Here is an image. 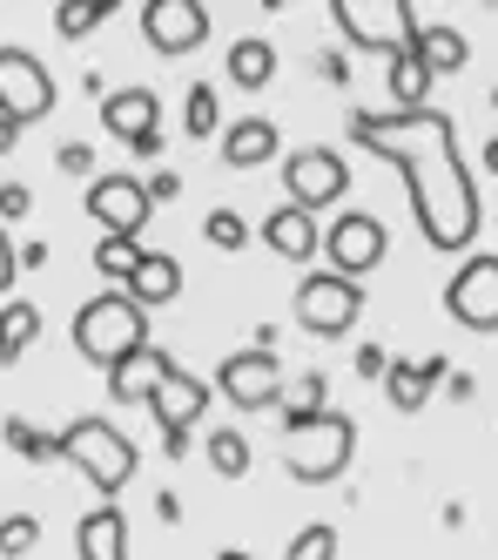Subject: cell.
Instances as JSON below:
<instances>
[{"label": "cell", "instance_id": "9c48e42d", "mask_svg": "<svg viewBox=\"0 0 498 560\" xmlns=\"http://www.w3.org/2000/svg\"><path fill=\"white\" fill-rule=\"evenodd\" d=\"M55 102H61V89H55L48 61L27 55V48H0V115H8V122L27 129L40 115H55Z\"/></svg>", "mask_w": 498, "mask_h": 560}, {"label": "cell", "instance_id": "f6af8a7d", "mask_svg": "<svg viewBox=\"0 0 498 560\" xmlns=\"http://www.w3.org/2000/svg\"><path fill=\"white\" fill-rule=\"evenodd\" d=\"M485 170H491V176H498V136H491V142H485Z\"/></svg>", "mask_w": 498, "mask_h": 560}, {"label": "cell", "instance_id": "cb8c5ba5", "mask_svg": "<svg viewBox=\"0 0 498 560\" xmlns=\"http://www.w3.org/2000/svg\"><path fill=\"white\" fill-rule=\"evenodd\" d=\"M229 82L236 89H270L276 82V48L257 42V34H242V42L229 48Z\"/></svg>", "mask_w": 498, "mask_h": 560}, {"label": "cell", "instance_id": "5bb4252c", "mask_svg": "<svg viewBox=\"0 0 498 560\" xmlns=\"http://www.w3.org/2000/svg\"><path fill=\"white\" fill-rule=\"evenodd\" d=\"M142 406L155 412V425H162V439H176V432H189L202 412H210V378H195V372H169V378H162L149 398H142Z\"/></svg>", "mask_w": 498, "mask_h": 560}, {"label": "cell", "instance_id": "b9f144b4", "mask_svg": "<svg viewBox=\"0 0 498 560\" xmlns=\"http://www.w3.org/2000/svg\"><path fill=\"white\" fill-rule=\"evenodd\" d=\"M14 257H21V270H40V264H48V244H21Z\"/></svg>", "mask_w": 498, "mask_h": 560}, {"label": "cell", "instance_id": "e575fe53", "mask_svg": "<svg viewBox=\"0 0 498 560\" xmlns=\"http://www.w3.org/2000/svg\"><path fill=\"white\" fill-rule=\"evenodd\" d=\"M27 210H34V189H27V183H0V230L21 223Z\"/></svg>", "mask_w": 498, "mask_h": 560}, {"label": "cell", "instance_id": "2e32d148", "mask_svg": "<svg viewBox=\"0 0 498 560\" xmlns=\"http://www.w3.org/2000/svg\"><path fill=\"white\" fill-rule=\"evenodd\" d=\"M169 372H176V358L162 351V345H142L135 358H121V365L108 372V398H115V406H142V398L169 378Z\"/></svg>", "mask_w": 498, "mask_h": 560}, {"label": "cell", "instance_id": "d6a6232c", "mask_svg": "<svg viewBox=\"0 0 498 560\" xmlns=\"http://www.w3.org/2000/svg\"><path fill=\"white\" fill-rule=\"evenodd\" d=\"M34 547H40V520L34 513H8V520H0V553H8V560H21Z\"/></svg>", "mask_w": 498, "mask_h": 560}, {"label": "cell", "instance_id": "484cf974", "mask_svg": "<svg viewBox=\"0 0 498 560\" xmlns=\"http://www.w3.org/2000/svg\"><path fill=\"white\" fill-rule=\"evenodd\" d=\"M182 129H189L195 142L223 136V102H216V82H189V95H182Z\"/></svg>", "mask_w": 498, "mask_h": 560}, {"label": "cell", "instance_id": "277c9868", "mask_svg": "<svg viewBox=\"0 0 498 560\" xmlns=\"http://www.w3.org/2000/svg\"><path fill=\"white\" fill-rule=\"evenodd\" d=\"M142 345H155L149 338V311L129 291H102V298H88L74 311V351L88 358V365L115 372L121 358H135Z\"/></svg>", "mask_w": 498, "mask_h": 560}, {"label": "cell", "instance_id": "44dd1931", "mask_svg": "<svg viewBox=\"0 0 498 560\" xmlns=\"http://www.w3.org/2000/svg\"><path fill=\"white\" fill-rule=\"evenodd\" d=\"M411 55H418L431 74H459L472 61V42L459 27H444V21H418V27H411Z\"/></svg>", "mask_w": 498, "mask_h": 560}, {"label": "cell", "instance_id": "83f0119b", "mask_svg": "<svg viewBox=\"0 0 498 560\" xmlns=\"http://www.w3.org/2000/svg\"><path fill=\"white\" fill-rule=\"evenodd\" d=\"M135 264H142V244H129V236H102V244H95V270L108 277V291L129 284Z\"/></svg>", "mask_w": 498, "mask_h": 560}, {"label": "cell", "instance_id": "8992f818", "mask_svg": "<svg viewBox=\"0 0 498 560\" xmlns=\"http://www.w3.org/2000/svg\"><path fill=\"white\" fill-rule=\"evenodd\" d=\"M330 21L344 27L351 48H370V55H404L411 27H418L404 0H330Z\"/></svg>", "mask_w": 498, "mask_h": 560}, {"label": "cell", "instance_id": "603a6c76", "mask_svg": "<svg viewBox=\"0 0 498 560\" xmlns=\"http://www.w3.org/2000/svg\"><path fill=\"white\" fill-rule=\"evenodd\" d=\"M431 392H438V385L418 372V358H391V365H384V398H391L398 412H425Z\"/></svg>", "mask_w": 498, "mask_h": 560}, {"label": "cell", "instance_id": "7c38bea8", "mask_svg": "<svg viewBox=\"0 0 498 560\" xmlns=\"http://www.w3.org/2000/svg\"><path fill=\"white\" fill-rule=\"evenodd\" d=\"M444 311L459 317L465 331H498V257H465L444 284Z\"/></svg>", "mask_w": 498, "mask_h": 560}, {"label": "cell", "instance_id": "1f68e13d", "mask_svg": "<svg viewBox=\"0 0 498 560\" xmlns=\"http://www.w3.org/2000/svg\"><path fill=\"white\" fill-rule=\"evenodd\" d=\"M283 560H337V527H330V520H310V527L289 540Z\"/></svg>", "mask_w": 498, "mask_h": 560}, {"label": "cell", "instance_id": "ac0fdd59", "mask_svg": "<svg viewBox=\"0 0 498 560\" xmlns=\"http://www.w3.org/2000/svg\"><path fill=\"white\" fill-rule=\"evenodd\" d=\"M257 236H263V244H270L276 257H289V264H310L323 230H317V217H304L297 203H276V210L263 217V230H257Z\"/></svg>", "mask_w": 498, "mask_h": 560}, {"label": "cell", "instance_id": "4dcf8cb0", "mask_svg": "<svg viewBox=\"0 0 498 560\" xmlns=\"http://www.w3.org/2000/svg\"><path fill=\"white\" fill-rule=\"evenodd\" d=\"M202 244H210V250H242L249 244V223L236 217V210H210V217H202Z\"/></svg>", "mask_w": 498, "mask_h": 560}, {"label": "cell", "instance_id": "60d3db41", "mask_svg": "<svg viewBox=\"0 0 498 560\" xmlns=\"http://www.w3.org/2000/svg\"><path fill=\"white\" fill-rule=\"evenodd\" d=\"M129 149L142 155V163H155V155H162V149H169V142H162V129H155V136H142V142H129Z\"/></svg>", "mask_w": 498, "mask_h": 560}, {"label": "cell", "instance_id": "7dc6e473", "mask_svg": "<svg viewBox=\"0 0 498 560\" xmlns=\"http://www.w3.org/2000/svg\"><path fill=\"white\" fill-rule=\"evenodd\" d=\"M491 257H498V250H491Z\"/></svg>", "mask_w": 498, "mask_h": 560}, {"label": "cell", "instance_id": "836d02e7", "mask_svg": "<svg viewBox=\"0 0 498 560\" xmlns=\"http://www.w3.org/2000/svg\"><path fill=\"white\" fill-rule=\"evenodd\" d=\"M55 170H61V176H88V183H95V149H88V142H61V149H55Z\"/></svg>", "mask_w": 498, "mask_h": 560}, {"label": "cell", "instance_id": "9a60e30c", "mask_svg": "<svg viewBox=\"0 0 498 560\" xmlns=\"http://www.w3.org/2000/svg\"><path fill=\"white\" fill-rule=\"evenodd\" d=\"M283 155V136L270 115H236V122H223V163L229 170H263Z\"/></svg>", "mask_w": 498, "mask_h": 560}, {"label": "cell", "instance_id": "30bf717a", "mask_svg": "<svg viewBox=\"0 0 498 560\" xmlns=\"http://www.w3.org/2000/svg\"><path fill=\"white\" fill-rule=\"evenodd\" d=\"M216 392L229 398L236 412H270L283 406V358L276 351H229L223 365H216Z\"/></svg>", "mask_w": 498, "mask_h": 560}, {"label": "cell", "instance_id": "d6986e66", "mask_svg": "<svg viewBox=\"0 0 498 560\" xmlns=\"http://www.w3.org/2000/svg\"><path fill=\"white\" fill-rule=\"evenodd\" d=\"M74 547H81V560H129V513H121L115 500L95 506V513H81Z\"/></svg>", "mask_w": 498, "mask_h": 560}, {"label": "cell", "instance_id": "e0dca14e", "mask_svg": "<svg viewBox=\"0 0 498 560\" xmlns=\"http://www.w3.org/2000/svg\"><path fill=\"white\" fill-rule=\"evenodd\" d=\"M102 122L121 142H142L162 129V95L155 89H115V95H102Z\"/></svg>", "mask_w": 498, "mask_h": 560}, {"label": "cell", "instance_id": "7a4b0ae2", "mask_svg": "<svg viewBox=\"0 0 498 560\" xmlns=\"http://www.w3.org/2000/svg\"><path fill=\"white\" fill-rule=\"evenodd\" d=\"M357 459V425L351 412L323 406V412H304V406H283V466L289 479H304V487H330V479H344Z\"/></svg>", "mask_w": 498, "mask_h": 560}, {"label": "cell", "instance_id": "d590c367", "mask_svg": "<svg viewBox=\"0 0 498 560\" xmlns=\"http://www.w3.org/2000/svg\"><path fill=\"white\" fill-rule=\"evenodd\" d=\"M142 189H149V203H176V196H182V176H176V170H155Z\"/></svg>", "mask_w": 498, "mask_h": 560}, {"label": "cell", "instance_id": "52a82bcc", "mask_svg": "<svg viewBox=\"0 0 498 560\" xmlns=\"http://www.w3.org/2000/svg\"><path fill=\"white\" fill-rule=\"evenodd\" d=\"M323 244V257H330V270L337 277H370L384 264V250H391V230H384V217L378 210H344V217H330V230L317 236Z\"/></svg>", "mask_w": 498, "mask_h": 560}, {"label": "cell", "instance_id": "f35d334b", "mask_svg": "<svg viewBox=\"0 0 498 560\" xmlns=\"http://www.w3.org/2000/svg\"><path fill=\"white\" fill-rule=\"evenodd\" d=\"M317 74L323 82H351V55H317Z\"/></svg>", "mask_w": 498, "mask_h": 560}, {"label": "cell", "instance_id": "8d00e7d4", "mask_svg": "<svg viewBox=\"0 0 498 560\" xmlns=\"http://www.w3.org/2000/svg\"><path fill=\"white\" fill-rule=\"evenodd\" d=\"M14 277H21V257H14V244H8V230H0V298L14 291Z\"/></svg>", "mask_w": 498, "mask_h": 560}, {"label": "cell", "instance_id": "5b68a950", "mask_svg": "<svg viewBox=\"0 0 498 560\" xmlns=\"http://www.w3.org/2000/svg\"><path fill=\"white\" fill-rule=\"evenodd\" d=\"M283 189H289V203H297L304 217H317V210H330V203L351 196V163L330 142H304V149L283 155Z\"/></svg>", "mask_w": 498, "mask_h": 560}, {"label": "cell", "instance_id": "8fae6325", "mask_svg": "<svg viewBox=\"0 0 498 560\" xmlns=\"http://www.w3.org/2000/svg\"><path fill=\"white\" fill-rule=\"evenodd\" d=\"M142 42L162 61L195 55L202 42H210V8H202V0H149L142 8Z\"/></svg>", "mask_w": 498, "mask_h": 560}, {"label": "cell", "instance_id": "6da1fadb", "mask_svg": "<svg viewBox=\"0 0 498 560\" xmlns=\"http://www.w3.org/2000/svg\"><path fill=\"white\" fill-rule=\"evenodd\" d=\"M351 142L398 163L404 189H411V217L418 236L444 257H465L478 244V183L459 155V129L444 108H411V115H378V108H351Z\"/></svg>", "mask_w": 498, "mask_h": 560}, {"label": "cell", "instance_id": "ee69618b", "mask_svg": "<svg viewBox=\"0 0 498 560\" xmlns=\"http://www.w3.org/2000/svg\"><path fill=\"white\" fill-rule=\"evenodd\" d=\"M155 520H182V500L176 493H155Z\"/></svg>", "mask_w": 498, "mask_h": 560}, {"label": "cell", "instance_id": "7402d4cb", "mask_svg": "<svg viewBox=\"0 0 498 560\" xmlns=\"http://www.w3.org/2000/svg\"><path fill=\"white\" fill-rule=\"evenodd\" d=\"M34 338H40V304L8 298L0 304V365H21V358L34 351Z\"/></svg>", "mask_w": 498, "mask_h": 560}, {"label": "cell", "instance_id": "4fadbf2b", "mask_svg": "<svg viewBox=\"0 0 498 560\" xmlns=\"http://www.w3.org/2000/svg\"><path fill=\"white\" fill-rule=\"evenodd\" d=\"M149 189H142V176H95L88 183V217L102 223V236H142V223H149Z\"/></svg>", "mask_w": 498, "mask_h": 560}, {"label": "cell", "instance_id": "4316f807", "mask_svg": "<svg viewBox=\"0 0 498 560\" xmlns=\"http://www.w3.org/2000/svg\"><path fill=\"white\" fill-rule=\"evenodd\" d=\"M202 459H210L223 479H242L249 472V459H257V453H249V439L236 432V425H216L210 439H202Z\"/></svg>", "mask_w": 498, "mask_h": 560}, {"label": "cell", "instance_id": "ba28073f", "mask_svg": "<svg viewBox=\"0 0 498 560\" xmlns=\"http://www.w3.org/2000/svg\"><path fill=\"white\" fill-rule=\"evenodd\" d=\"M357 311H364V284H351L337 270H310L297 284V325L310 338H344L357 325Z\"/></svg>", "mask_w": 498, "mask_h": 560}, {"label": "cell", "instance_id": "3957f363", "mask_svg": "<svg viewBox=\"0 0 498 560\" xmlns=\"http://www.w3.org/2000/svg\"><path fill=\"white\" fill-rule=\"evenodd\" d=\"M55 459H68L81 479H88V487L102 493V506L129 487L135 479V466H142V453H135V439L121 432L108 412H81L68 432H55Z\"/></svg>", "mask_w": 498, "mask_h": 560}, {"label": "cell", "instance_id": "7bdbcfd3", "mask_svg": "<svg viewBox=\"0 0 498 560\" xmlns=\"http://www.w3.org/2000/svg\"><path fill=\"white\" fill-rule=\"evenodd\" d=\"M21 149V122H8V115H0V155H14Z\"/></svg>", "mask_w": 498, "mask_h": 560}, {"label": "cell", "instance_id": "f546056e", "mask_svg": "<svg viewBox=\"0 0 498 560\" xmlns=\"http://www.w3.org/2000/svg\"><path fill=\"white\" fill-rule=\"evenodd\" d=\"M0 439L21 453V459H34V466H55V432H40L34 419H8L0 425Z\"/></svg>", "mask_w": 498, "mask_h": 560}, {"label": "cell", "instance_id": "74e56055", "mask_svg": "<svg viewBox=\"0 0 498 560\" xmlns=\"http://www.w3.org/2000/svg\"><path fill=\"white\" fill-rule=\"evenodd\" d=\"M384 365H391V351H378V345L357 351V372H364V378H384Z\"/></svg>", "mask_w": 498, "mask_h": 560}, {"label": "cell", "instance_id": "ffe728a7", "mask_svg": "<svg viewBox=\"0 0 498 560\" xmlns=\"http://www.w3.org/2000/svg\"><path fill=\"white\" fill-rule=\"evenodd\" d=\"M121 291H129L142 311H155V304H176V298H182V264H176L169 250H142L135 277H129Z\"/></svg>", "mask_w": 498, "mask_h": 560}, {"label": "cell", "instance_id": "f1b7e54d", "mask_svg": "<svg viewBox=\"0 0 498 560\" xmlns=\"http://www.w3.org/2000/svg\"><path fill=\"white\" fill-rule=\"evenodd\" d=\"M108 14H115V0H68V8H55V34L81 42V34H95Z\"/></svg>", "mask_w": 498, "mask_h": 560}, {"label": "cell", "instance_id": "d4e9b609", "mask_svg": "<svg viewBox=\"0 0 498 560\" xmlns=\"http://www.w3.org/2000/svg\"><path fill=\"white\" fill-rule=\"evenodd\" d=\"M391 102H398V115H411V108H431V68L418 61V55H391Z\"/></svg>", "mask_w": 498, "mask_h": 560}, {"label": "cell", "instance_id": "ab89813d", "mask_svg": "<svg viewBox=\"0 0 498 560\" xmlns=\"http://www.w3.org/2000/svg\"><path fill=\"white\" fill-rule=\"evenodd\" d=\"M444 392H451V398H472L478 385H472V372H444Z\"/></svg>", "mask_w": 498, "mask_h": 560}, {"label": "cell", "instance_id": "bcb514c9", "mask_svg": "<svg viewBox=\"0 0 498 560\" xmlns=\"http://www.w3.org/2000/svg\"><path fill=\"white\" fill-rule=\"evenodd\" d=\"M216 560H257V553H242V547H223V553H216Z\"/></svg>", "mask_w": 498, "mask_h": 560}]
</instances>
